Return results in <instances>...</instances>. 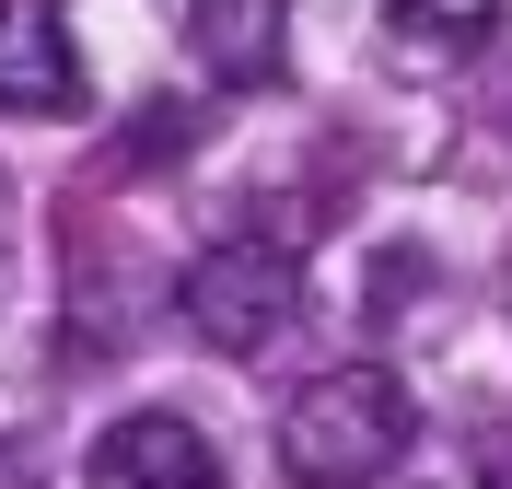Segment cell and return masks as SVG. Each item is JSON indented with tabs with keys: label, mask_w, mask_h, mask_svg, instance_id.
<instances>
[{
	"label": "cell",
	"mask_w": 512,
	"mask_h": 489,
	"mask_svg": "<svg viewBox=\"0 0 512 489\" xmlns=\"http://www.w3.org/2000/svg\"><path fill=\"white\" fill-rule=\"evenodd\" d=\"M82 489H222V455H210L198 420L140 408V420H117L94 455H82Z\"/></svg>",
	"instance_id": "277c9868"
},
{
	"label": "cell",
	"mask_w": 512,
	"mask_h": 489,
	"mask_svg": "<svg viewBox=\"0 0 512 489\" xmlns=\"http://www.w3.org/2000/svg\"><path fill=\"white\" fill-rule=\"evenodd\" d=\"M175 315H187L198 350L256 361L268 338H291V315H303V257L256 245V233H233V245H198L187 280H175Z\"/></svg>",
	"instance_id": "7a4b0ae2"
},
{
	"label": "cell",
	"mask_w": 512,
	"mask_h": 489,
	"mask_svg": "<svg viewBox=\"0 0 512 489\" xmlns=\"http://www.w3.org/2000/svg\"><path fill=\"white\" fill-rule=\"evenodd\" d=\"M408 431H419V408L384 361H326L280 408V466H291V489H373L408 455Z\"/></svg>",
	"instance_id": "6da1fadb"
},
{
	"label": "cell",
	"mask_w": 512,
	"mask_h": 489,
	"mask_svg": "<svg viewBox=\"0 0 512 489\" xmlns=\"http://www.w3.org/2000/svg\"><path fill=\"white\" fill-rule=\"evenodd\" d=\"M187 59L210 82H280L291 70V0H187Z\"/></svg>",
	"instance_id": "5b68a950"
},
{
	"label": "cell",
	"mask_w": 512,
	"mask_h": 489,
	"mask_svg": "<svg viewBox=\"0 0 512 489\" xmlns=\"http://www.w3.org/2000/svg\"><path fill=\"white\" fill-rule=\"evenodd\" d=\"M94 70L70 35V0H0V117H82Z\"/></svg>",
	"instance_id": "3957f363"
},
{
	"label": "cell",
	"mask_w": 512,
	"mask_h": 489,
	"mask_svg": "<svg viewBox=\"0 0 512 489\" xmlns=\"http://www.w3.org/2000/svg\"><path fill=\"white\" fill-rule=\"evenodd\" d=\"M384 35L408 59H478L501 35V0H384Z\"/></svg>",
	"instance_id": "8992f818"
}]
</instances>
